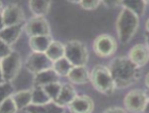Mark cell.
Here are the masks:
<instances>
[{"mask_svg":"<svg viewBox=\"0 0 149 113\" xmlns=\"http://www.w3.org/2000/svg\"><path fill=\"white\" fill-rule=\"evenodd\" d=\"M116 88H128L139 80L141 76L140 66L134 64L129 57H118L109 66Z\"/></svg>","mask_w":149,"mask_h":113,"instance_id":"1","label":"cell"},{"mask_svg":"<svg viewBox=\"0 0 149 113\" xmlns=\"http://www.w3.org/2000/svg\"><path fill=\"white\" fill-rule=\"evenodd\" d=\"M139 16L134 14L127 9L121 10L120 14L118 16L117 22H116V29H117L118 38L121 43H128L131 41L134 34L136 33L139 28Z\"/></svg>","mask_w":149,"mask_h":113,"instance_id":"2","label":"cell"},{"mask_svg":"<svg viewBox=\"0 0 149 113\" xmlns=\"http://www.w3.org/2000/svg\"><path fill=\"white\" fill-rule=\"evenodd\" d=\"M91 82L97 91L102 94L110 95L115 91L116 84L112 77L109 67L96 65L91 72Z\"/></svg>","mask_w":149,"mask_h":113,"instance_id":"3","label":"cell"},{"mask_svg":"<svg viewBox=\"0 0 149 113\" xmlns=\"http://www.w3.org/2000/svg\"><path fill=\"white\" fill-rule=\"evenodd\" d=\"M22 60L18 52L12 51L9 56L1 58V81H12L18 75Z\"/></svg>","mask_w":149,"mask_h":113,"instance_id":"4","label":"cell"},{"mask_svg":"<svg viewBox=\"0 0 149 113\" xmlns=\"http://www.w3.org/2000/svg\"><path fill=\"white\" fill-rule=\"evenodd\" d=\"M65 57L74 66H85L88 60L86 47L76 40L65 44Z\"/></svg>","mask_w":149,"mask_h":113,"instance_id":"5","label":"cell"},{"mask_svg":"<svg viewBox=\"0 0 149 113\" xmlns=\"http://www.w3.org/2000/svg\"><path fill=\"white\" fill-rule=\"evenodd\" d=\"M147 103H148V97L146 95V92L141 91V90H133L129 92L126 95L124 100L126 109L132 113L144 112Z\"/></svg>","mask_w":149,"mask_h":113,"instance_id":"6","label":"cell"},{"mask_svg":"<svg viewBox=\"0 0 149 113\" xmlns=\"http://www.w3.org/2000/svg\"><path fill=\"white\" fill-rule=\"evenodd\" d=\"M26 67L29 72L35 75L43 70L52 68L53 62L45 52H32L26 61Z\"/></svg>","mask_w":149,"mask_h":113,"instance_id":"7","label":"cell"},{"mask_svg":"<svg viewBox=\"0 0 149 113\" xmlns=\"http://www.w3.org/2000/svg\"><path fill=\"white\" fill-rule=\"evenodd\" d=\"M1 19H2V28L8 26L24 24L25 22L24 11L18 4L15 3L8 4L1 11Z\"/></svg>","mask_w":149,"mask_h":113,"instance_id":"8","label":"cell"},{"mask_svg":"<svg viewBox=\"0 0 149 113\" xmlns=\"http://www.w3.org/2000/svg\"><path fill=\"white\" fill-rule=\"evenodd\" d=\"M116 48H117V43L111 35H99L94 41V50L100 58L111 57L116 51Z\"/></svg>","mask_w":149,"mask_h":113,"instance_id":"9","label":"cell"},{"mask_svg":"<svg viewBox=\"0 0 149 113\" xmlns=\"http://www.w3.org/2000/svg\"><path fill=\"white\" fill-rule=\"evenodd\" d=\"M24 31L30 38L38 36V35H50V27L44 17L34 16L33 18H31L25 24Z\"/></svg>","mask_w":149,"mask_h":113,"instance_id":"10","label":"cell"},{"mask_svg":"<svg viewBox=\"0 0 149 113\" xmlns=\"http://www.w3.org/2000/svg\"><path fill=\"white\" fill-rule=\"evenodd\" d=\"M68 109L72 113H92L94 110V103L88 96H77L70 103Z\"/></svg>","mask_w":149,"mask_h":113,"instance_id":"11","label":"cell"},{"mask_svg":"<svg viewBox=\"0 0 149 113\" xmlns=\"http://www.w3.org/2000/svg\"><path fill=\"white\" fill-rule=\"evenodd\" d=\"M129 58L134 64H136L140 67L146 65L147 62L149 61L148 46L144 44H137L133 46L129 52Z\"/></svg>","mask_w":149,"mask_h":113,"instance_id":"12","label":"cell"},{"mask_svg":"<svg viewBox=\"0 0 149 113\" xmlns=\"http://www.w3.org/2000/svg\"><path fill=\"white\" fill-rule=\"evenodd\" d=\"M25 24H19V25H14V26H8V27H3L0 32V38L1 41L6 43L9 45H13L15 43L18 38L20 36L22 32L25 29Z\"/></svg>","mask_w":149,"mask_h":113,"instance_id":"13","label":"cell"},{"mask_svg":"<svg viewBox=\"0 0 149 113\" xmlns=\"http://www.w3.org/2000/svg\"><path fill=\"white\" fill-rule=\"evenodd\" d=\"M60 77L61 76L54 69L49 68L38 73V74H35L34 80H33L34 82L33 83H34V86H42L43 88L45 85L53 83V82H59Z\"/></svg>","mask_w":149,"mask_h":113,"instance_id":"14","label":"cell"},{"mask_svg":"<svg viewBox=\"0 0 149 113\" xmlns=\"http://www.w3.org/2000/svg\"><path fill=\"white\" fill-rule=\"evenodd\" d=\"M67 78L74 84H84L91 81V73L85 66H74L67 75Z\"/></svg>","mask_w":149,"mask_h":113,"instance_id":"15","label":"cell"},{"mask_svg":"<svg viewBox=\"0 0 149 113\" xmlns=\"http://www.w3.org/2000/svg\"><path fill=\"white\" fill-rule=\"evenodd\" d=\"M52 41L50 35L31 36L29 40V45L33 52H46Z\"/></svg>","mask_w":149,"mask_h":113,"instance_id":"16","label":"cell"},{"mask_svg":"<svg viewBox=\"0 0 149 113\" xmlns=\"http://www.w3.org/2000/svg\"><path fill=\"white\" fill-rule=\"evenodd\" d=\"M26 112L28 113H64V107L59 106L54 101H51L46 105H30L29 107L25 109Z\"/></svg>","mask_w":149,"mask_h":113,"instance_id":"17","label":"cell"},{"mask_svg":"<svg viewBox=\"0 0 149 113\" xmlns=\"http://www.w3.org/2000/svg\"><path fill=\"white\" fill-rule=\"evenodd\" d=\"M77 96H78L77 92H76L74 86H72V84L66 83V84H63L59 97H58V99H56L54 103L58 104L59 106L65 107V106H69L70 103H72Z\"/></svg>","mask_w":149,"mask_h":113,"instance_id":"18","label":"cell"},{"mask_svg":"<svg viewBox=\"0 0 149 113\" xmlns=\"http://www.w3.org/2000/svg\"><path fill=\"white\" fill-rule=\"evenodd\" d=\"M51 6V0H29V8L34 16L44 17L48 14Z\"/></svg>","mask_w":149,"mask_h":113,"instance_id":"19","label":"cell"},{"mask_svg":"<svg viewBox=\"0 0 149 113\" xmlns=\"http://www.w3.org/2000/svg\"><path fill=\"white\" fill-rule=\"evenodd\" d=\"M12 97L18 110H25L26 108L32 105V90H24V91L14 93Z\"/></svg>","mask_w":149,"mask_h":113,"instance_id":"20","label":"cell"},{"mask_svg":"<svg viewBox=\"0 0 149 113\" xmlns=\"http://www.w3.org/2000/svg\"><path fill=\"white\" fill-rule=\"evenodd\" d=\"M52 62H56V60L65 57V45L58 41H52L47 51L45 52Z\"/></svg>","mask_w":149,"mask_h":113,"instance_id":"21","label":"cell"},{"mask_svg":"<svg viewBox=\"0 0 149 113\" xmlns=\"http://www.w3.org/2000/svg\"><path fill=\"white\" fill-rule=\"evenodd\" d=\"M121 6L125 9L129 10L137 16H142L146 9V2L145 0H123Z\"/></svg>","mask_w":149,"mask_h":113,"instance_id":"22","label":"cell"},{"mask_svg":"<svg viewBox=\"0 0 149 113\" xmlns=\"http://www.w3.org/2000/svg\"><path fill=\"white\" fill-rule=\"evenodd\" d=\"M51 101L52 100L50 99L46 91L42 86H34V89L32 90V105L40 106V105L49 104Z\"/></svg>","mask_w":149,"mask_h":113,"instance_id":"23","label":"cell"},{"mask_svg":"<svg viewBox=\"0 0 149 113\" xmlns=\"http://www.w3.org/2000/svg\"><path fill=\"white\" fill-rule=\"evenodd\" d=\"M72 67H74V65L70 63V61H69L66 57H63L61 59L56 60V62H53L52 68L54 69L61 77H62V76H66V77H67V75L70 73Z\"/></svg>","mask_w":149,"mask_h":113,"instance_id":"24","label":"cell"},{"mask_svg":"<svg viewBox=\"0 0 149 113\" xmlns=\"http://www.w3.org/2000/svg\"><path fill=\"white\" fill-rule=\"evenodd\" d=\"M63 85L60 82H53L50 84H47L45 86H43V89L46 91V93L48 94V96L50 97V99L52 101H56L59 97L61 90H62Z\"/></svg>","mask_w":149,"mask_h":113,"instance_id":"25","label":"cell"},{"mask_svg":"<svg viewBox=\"0 0 149 113\" xmlns=\"http://www.w3.org/2000/svg\"><path fill=\"white\" fill-rule=\"evenodd\" d=\"M17 110H18V108L16 106L13 97H9L1 101V107H0L1 113H16Z\"/></svg>","mask_w":149,"mask_h":113,"instance_id":"26","label":"cell"},{"mask_svg":"<svg viewBox=\"0 0 149 113\" xmlns=\"http://www.w3.org/2000/svg\"><path fill=\"white\" fill-rule=\"evenodd\" d=\"M14 95V86L11 81H1V101Z\"/></svg>","mask_w":149,"mask_h":113,"instance_id":"27","label":"cell"},{"mask_svg":"<svg viewBox=\"0 0 149 113\" xmlns=\"http://www.w3.org/2000/svg\"><path fill=\"white\" fill-rule=\"evenodd\" d=\"M101 2H102L101 0H82L80 4L85 10H94L98 8Z\"/></svg>","mask_w":149,"mask_h":113,"instance_id":"28","label":"cell"},{"mask_svg":"<svg viewBox=\"0 0 149 113\" xmlns=\"http://www.w3.org/2000/svg\"><path fill=\"white\" fill-rule=\"evenodd\" d=\"M10 46H11V45L6 44V43L1 41V48H0V49H1V52H0V54H1V58H4V57L9 56V54L12 52Z\"/></svg>","mask_w":149,"mask_h":113,"instance_id":"29","label":"cell"},{"mask_svg":"<svg viewBox=\"0 0 149 113\" xmlns=\"http://www.w3.org/2000/svg\"><path fill=\"white\" fill-rule=\"evenodd\" d=\"M101 1L108 8H115V6L121 4V2H123V0H101Z\"/></svg>","mask_w":149,"mask_h":113,"instance_id":"30","label":"cell"},{"mask_svg":"<svg viewBox=\"0 0 149 113\" xmlns=\"http://www.w3.org/2000/svg\"><path fill=\"white\" fill-rule=\"evenodd\" d=\"M102 113H127V111L119 107H111V108H108Z\"/></svg>","mask_w":149,"mask_h":113,"instance_id":"31","label":"cell"},{"mask_svg":"<svg viewBox=\"0 0 149 113\" xmlns=\"http://www.w3.org/2000/svg\"><path fill=\"white\" fill-rule=\"evenodd\" d=\"M145 84L147 85V88L149 89V73L147 74L146 78H145Z\"/></svg>","mask_w":149,"mask_h":113,"instance_id":"32","label":"cell"},{"mask_svg":"<svg viewBox=\"0 0 149 113\" xmlns=\"http://www.w3.org/2000/svg\"><path fill=\"white\" fill-rule=\"evenodd\" d=\"M145 36H146V45L148 46V48H149V33H148V32L146 33V35H145Z\"/></svg>","mask_w":149,"mask_h":113,"instance_id":"33","label":"cell"},{"mask_svg":"<svg viewBox=\"0 0 149 113\" xmlns=\"http://www.w3.org/2000/svg\"><path fill=\"white\" fill-rule=\"evenodd\" d=\"M144 113H149V100L146 105V108H145V110H144Z\"/></svg>","mask_w":149,"mask_h":113,"instance_id":"34","label":"cell"},{"mask_svg":"<svg viewBox=\"0 0 149 113\" xmlns=\"http://www.w3.org/2000/svg\"><path fill=\"white\" fill-rule=\"evenodd\" d=\"M69 2H72V3H81V1L82 0H68Z\"/></svg>","mask_w":149,"mask_h":113,"instance_id":"35","label":"cell"},{"mask_svg":"<svg viewBox=\"0 0 149 113\" xmlns=\"http://www.w3.org/2000/svg\"><path fill=\"white\" fill-rule=\"evenodd\" d=\"M146 30H147V32L149 33V19L147 20V22H146Z\"/></svg>","mask_w":149,"mask_h":113,"instance_id":"36","label":"cell"},{"mask_svg":"<svg viewBox=\"0 0 149 113\" xmlns=\"http://www.w3.org/2000/svg\"><path fill=\"white\" fill-rule=\"evenodd\" d=\"M146 95H147V97H148V100H149V89H148V91H146Z\"/></svg>","mask_w":149,"mask_h":113,"instance_id":"37","label":"cell"},{"mask_svg":"<svg viewBox=\"0 0 149 113\" xmlns=\"http://www.w3.org/2000/svg\"><path fill=\"white\" fill-rule=\"evenodd\" d=\"M145 2H146V3H148V4H149V0H145Z\"/></svg>","mask_w":149,"mask_h":113,"instance_id":"38","label":"cell"}]
</instances>
